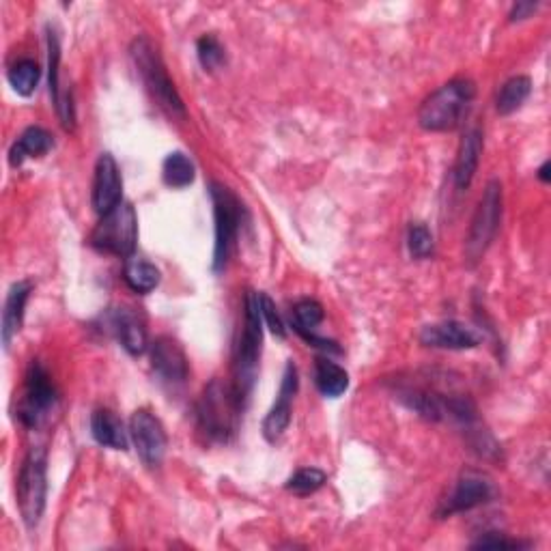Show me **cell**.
<instances>
[{
    "label": "cell",
    "mask_w": 551,
    "mask_h": 551,
    "mask_svg": "<svg viewBox=\"0 0 551 551\" xmlns=\"http://www.w3.org/2000/svg\"><path fill=\"white\" fill-rule=\"evenodd\" d=\"M323 321V306L315 300H302L293 308V326L300 334L313 332Z\"/></svg>",
    "instance_id": "27"
},
{
    "label": "cell",
    "mask_w": 551,
    "mask_h": 551,
    "mask_svg": "<svg viewBox=\"0 0 551 551\" xmlns=\"http://www.w3.org/2000/svg\"><path fill=\"white\" fill-rule=\"evenodd\" d=\"M123 194V179L117 166V160L110 153H102L95 164V179H93V209L104 216L110 209H115L121 203Z\"/></svg>",
    "instance_id": "13"
},
{
    "label": "cell",
    "mask_w": 551,
    "mask_h": 551,
    "mask_svg": "<svg viewBox=\"0 0 551 551\" xmlns=\"http://www.w3.org/2000/svg\"><path fill=\"white\" fill-rule=\"evenodd\" d=\"M59 63H61V41L56 31H48V65H50V95L54 106L63 100L59 87Z\"/></svg>",
    "instance_id": "29"
},
{
    "label": "cell",
    "mask_w": 551,
    "mask_h": 551,
    "mask_svg": "<svg viewBox=\"0 0 551 551\" xmlns=\"http://www.w3.org/2000/svg\"><path fill=\"white\" fill-rule=\"evenodd\" d=\"M420 343L433 349H474L480 345V334L461 321H442L422 330Z\"/></svg>",
    "instance_id": "15"
},
{
    "label": "cell",
    "mask_w": 551,
    "mask_h": 551,
    "mask_svg": "<svg viewBox=\"0 0 551 551\" xmlns=\"http://www.w3.org/2000/svg\"><path fill=\"white\" fill-rule=\"evenodd\" d=\"M493 498H496V485H493V480L483 472L468 470L459 476L457 485L452 489L450 498L444 502L440 515L472 511V508L483 506Z\"/></svg>",
    "instance_id": "11"
},
{
    "label": "cell",
    "mask_w": 551,
    "mask_h": 551,
    "mask_svg": "<svg viewBox=\"0 0 551 551\" xmlns=\"http://www.w3.org/2000/svg\"><path fill=\"white\" fill-rule=\"evenodd\" d=\"M130 433L138 457L143 459L147 468H158V465H162L168 444L162 422L151 412H147V409H138L130 420Z\"/></svg>",
    "instance_id": "10"
},
{
    "label": "cell",
    "mask_w": 551,
    "mask_h": 551,
    "mask_svg": "<svg viewBox=\"0 0 551 551\" xmlns=\"http://www.w3.org/2000/svg\"><path fill=\"white\" fill-rule=\"evenodd\" d=\"M123 278L127 282V287L136 293H151L155 287L160 285V270L149 261L140 259V257H127L125 261V270Z\"/></svg>",
    "instance_id": "22"
},
{
    "label": "cell",
    "mask_w": 551,
    "mask_h": 551,
    "mask_svg": "<svg viewBox=\"0 0 551 551\" xmlns=\"http://www.w3.org/2000/svg\"><path fill=\"white\" fill-rule=\"evenodd\" d=\"M502 222V183L493 179L487 183L483 199L478 203L476 214L472 218V226L468 239H465V257L468 263L474 265L485 257L487 248L498 235Z\"/></svg>",
    "instance_id": "8"
},
{
    "label": "cell",
    "mask_w": 551,
    "mask_h": 551,
    "mask_svg": "<svg viewBox=\"0 0 551 551\" xmlns=\"http://www.w3.org/2000/svg\"><path fill=\"white\" fill-rule=\"evenodd\" d=\"M534 11H536V5H534V3H528V0H524V3H517V5L513 7V11H511V20H513V22H515V20H526V18L532 16Z\"/></svg>",
    "instance_id": "33"
},
{
    "label": "cell",
    "mask_w": 551,
    "mask_h": 551,
    "mask_svg": "<svg viewBox=\"0 0 551 551\" xmlns=\"http://www.w3.org/2000/svg\"><path fill=\"white\" fill-rule=\"evenodd\" d=\"M211 203H214L216 216V246H214V272H222L226 263L231 259V252L235 248L239 229L244 224V205L239 203L237 196L214 181L209 186Z\"/></svg>",
    "instance_id": "6"
},
{
    "label": "cell",
    "mask_w": 551,
    "mask_h": 551,
    "mask_svg": "<svg viewBox=\"0 0 551 551\" xmlns=\"http://www.w3.org/2000/svg\"><path fill=\"white\" fill-rule=\"evenodd\" d=\"M91 433L97 444H102L112 450L127 448V431L123 427L121 418L110 412V409H97L91 416Z\"/></svg>",
    "instance_id": "20"
},
{
    "label": "cell",
    "mask_w": 551,
    "mask_h": 551,
    "mask_svg": "<svg viewBox=\"0 0 551 551\" xmlns=\"http://www.w3.org/2000/svg\"><path fill=\"white\" fill-rule=\"evenodd\" d=\"M328 474L319 470V468H302L295 472L289 480H287V491H291L293 496H310V493L319 491L323 485H326Z\"/></svg>",
    "instance_id": "26"
},
{
    "label": "cell",
    "mask_w": 551,
    "mask_h": 551,
    "mask_svg": "<svg viewBox=\"0 0 551 551\" xmlns=\"http://www.w3.org/2000/svg\"><path fill=\"white\" fill-rule=\"evenodd\" d=\"M539 177H541V181H549V162H545L543 166H541V171H539Z\"/></svg>",
    "instance_id": "34"
},
{
    "label": "cell",
    "mask_w": 551,
    "mask_h": 551,
    "mask_svg": "<svg viewBox=\"0 0 551 551\" xmlns=\"http://www.w3.org/2000/svg\"><path fill=\"white\" fill-rule=\"evenodd\" d=\"M196 52H199V61L205 67V72H216L226 63L224 48L214 35H203L196 44Z\"/></svg>",
    "instance_id": "28"
},
{
    "label": "cell",
    "mask_w": 551,
    "mask_h": 551,
    "mask_svg": "<svg viewBox=\"0 0 551 551\" xmlns=\"http://www.w3.org/2000/svg\"><path fill=\"white\" fill-rule=\"evenodd\" d=\"M244 405L246 403L237 397L233 384H224L220 379L211 381L196 407V425L205 440L216 444L231 442L242 420Z\"/></svg>",
    "instance_id": "1"
},
{
    "label": "cell",
    "mask_w": 551,
    "mask_h": 551,
    "mask_svg": "<svg viewBox=\"0 0 551 551\" xmlns=\"http://www.w3.org/2000/svg\"><path fill=\"white\" fill-rule=\"evenodd\" d=\"M532 91V82L528 76H515L508 82H504V87L498 93L496 108L500 115H513L515 110L524 106V102L530 97Z\"/></svg>",
    "instance_id": "23"
},
{
    "label": "cell",
    "mask_w": 551,
    "mask_h": 551,
    "mask_svg": "<svg viewBox=\"0 0 551 551\" xmlns=\"http://www.w3.org/2000/svg\"><path fill=\"white\" fill-rule=\"evenodd\" d=\"M39 76H41L39 65L31 59H24L9 69V84L18 95L28 97L37 89Z\"/></svg>",
    "instance_id": "25"
},
{
    "label": "cell",
    "mask_w": 551,
    "mask_h": 551,
    "mask_svg": "<svg viewBox=\"0 0 551 551\" xmlns=\"http://www.w3.org/2000/svg\"><path fill=\"white\" fill-rule=\"evenodd\" d=\"M138 242V218L130 203H119L102 216L91 233V244L100 252L132 257Z\"/></svg>",
    "instance_id": "7"
},
{
    "label": "cell",
    "mask_w": 551,
    "mask_h": 551,
    "mask_svg": "<svg viewBox=\"0 0 551 551\" xmlns=\"http://www.w3.org/2000/svg\"><path fill=\"white\" fill-rule=\"evenodd\" d=\"M56 403H59V392L54 388V381L50 379L44 366L33 360L26 371L18 418L22 420L24 427H39L50 416Z\"/></svg>",
    "instance_id": "9"
},
{
    "label": "cell",
    "mask_w": 551,
    "mask_h": 551,
    "mask_svg": "<svg viewBox=\"0 0 551 551\" xmlns=\"http://www.w3.org/2000/svg\"><path fill=\"white\" fill-rule=\"evenodd\" d=\"M263 347V315L259 304V293H248L244 302V328L239 334L233 358V388L237 397L244 403L257 384L259 377V360Z\"/></svg>",
    "instance_id": "2"
},
{
    "label": "cell",
    "mask_w": 551,
    "mask_h": 551,
    "mask_svg": "<svg viewBox=\"0 0 551 551\" xmlns=\"http://www.w3.org/2000/svg\"><path fill=\"white\" fill-rule=\"evenodd\" d=\"M476 87L472 80L457 78L431 93L418 110V123L427 132H450L468 115Z\"/></svg>",
    "instance_id": "3"
},
{
    "label": "cell",
    "mask_w": 551,
    "mask_h": 551,
    "mask_svg": "<svg viewBox=\"0 0 551 551\" xmlns=\"http://www.w3.org/2000/svg\"><path fill=\"white\" fill-rule=\"evenodd\" d=\"M33 285L28 280H20L16 285H11L5 308H3V323H0V336H3L5 349L11 347V341L18 336L22 321H24V308L28 302V295H31Z\"/></svg>",
    "instance_id": "18"
},
{
    "label": "cell",
    "mask_w": 551,
    "mask_h": 551,
    "mask_svg": "<svg viewBox=\"0 0 551 551\" xmlns=\"http://www.w3.org/2000/svg\"><path fill=\"white\" fill-rule=\"evenodd\" d=\"M18 508L26 528H35L46 511L48 457L44 448H31L18 474Z\"/></svg>",
    "instance_id": "5"
},
{
    "label": "cell",
    "mask_w": 551,
    "mask_h": 551,
    "mask_svg": "<svg viewBox=\"0 0 551 551\" xmlns=\"http://www.w3.org/2000/svg\"><path fill=\"white\" fill-rule=\"evenodd\" d=\"M151 369L166 386H183L190 375L188 358L171 336H160L151 345Z\"/></svg>",
    "instance_id": "12"
},
{
    "label": "cell",
    "mask_w": 551,
    "mask_h": 551,
    "mask_svg": "<svg viewBox=\"0 0 551 551\" xmlns=\"http://www.w3.org/2000/svg\"><path fill=\"white\" fill-rule=\"evenodd\" d=\"M315 384L323 397L338 399L349 388V375L332 360H317L315 364Z\"/></svg>",
    "instance_id": "21"
},
{
    "label": "cell",
    "mask_w": 551,
    "mask_h": 551,
    "mask_svg": "<svg viewBox=\"0 0 551 551\" xmlns=\"http://www.w3.org/2000/svg\"><path fill=\"white\" fill-rule=\"evenodd\" d=\"M112 330H115L117 338L125 351H130L132 356H143L149 347L147 341V328L145 321L140 319V315L132 308H117L110 317Z\"/></svg>",
    "instance_id": "16"
},
{
    "label": "cell",
    "mask_w": 551,
    "mask_h": 551,
    "mask_svg": "<svg viewBox=\"0 0 551 551\" xmlns=\"http://www.w3.org/2000/svg\"><path fill=\"white\" fill-rule=\"evenodd\" d=\"M480 153H483V132L478 127H472L463 134L457 162H455V186L457 190H468L478 171Z\"/></svg>",
    "instance_id": "17"
},
{
    "label": "cell",
    "mask_w": 551,
    "mask_h": 551,
    "mask_svg": "<svg viewBox=\"0 0 551 551\" xmlns=\"http://www.w3.org/2000/svg\"><path fill=\"white\" fill-rule=\"evenodd\" d=\"M130 52L138 74L143 78L145 87L149 89L153 100L158 102L160 108H164L171 117L186 119L188 115L186 104H183L179 91L175 89V82L171 80V76H168L166 65L153 41L149 37H138L134 39Z\"/></svg>",
    "instance_id": "4"
},
{
    "label": "cell",
    "mask_w": 551,
    "mask_h": 551,
    "mask_svg": "<svg viewBox=\"0 0 551 551\" xmlns=\"http://www.w3.org/2000/svg\"><path fill=\"white\" fill-rule=\"evenodd\" d=\"M295 392H298V369H295L293 362H289L285 369V377H282L278 399L270 409V414L263 420V435L267 442H278L289 429Z\"/></svg>",
    "instance_id": "14"
},
{
    "label": "cell",
    "mask_w": 551,
    "mask_h": 551,
    "mask_svg": "<svg viewBox=\"0 0 551 551\" xmlns=\"http://www.w3.org/2000/svg\"><path fill=\"white\" fill-rule=\"evenodd\" d=\"M472 547L474 549H519V547H526V543L504 539V536H498V534H487L480 541H476Z\"/></svg>",
    "instance_id": "32"
},
{
    "label": "cell",
    "mask_w": 551,
    "mask_h": 551,
    "mask_svg": "<svg viewBox=\"0 0 551 551\" xmlns=\"http://www.w3.org/2000/svg\"><path fill=\"white\" fill-rule=\"evenodd\" d=\"M162 175H164L166 186H171V188H175V190H181V188H188L190 183L194 181V177H196V168H194L192 160L188 158L186 153L175 151V153H171V155H168V158L164 160Z\"/></svg>",
    "instance_id": "24"
},
{
    "label": "cell",
    "mask_w": 551,
    "mask_h": 551,
    "mask_svg": "<svg viewBox=\"0 0 551 551\" xmlns=\"http://www.w3.org/2000/svg\"><path fill=\"white\" fill-rule=\"evenodd\" d=\"M259 304H261V315H263V321L267 323V328L272 330L274 336L285 338V336H287L285 323H282V319H280V315H278V310H276L274 302L270 300V295L259 293Z\"/></svg>",
    "instance_id": "31"
},
{
    "label": "cell",
    "mask_w": 551,
    "mask_h": 551,
    "mask_svg": "<svg viewBox=\"0 0 551 551\" xmlns=\"http://www.w3.org/2000/svg\"><path fill=\"white\" fill-rule=\"evenodd\" d=\"M407 246L414 259H429L433 254V235L425 224H414L407 235Z\"/></svg>",
    "instance_id": "30"
},
{
    "label": "cell",
    "mask_w": 551,
    "mask_h": 551,
    "mask_svg": "<svg viewBox=\"0 0 551 551\" xmlns=\"http://www.w3.org/2000/svg\"><path fill=\"white\" fill-rule=\"evenodd\" d=\"M54 147L52 134L44 127H28V130L22 132V136L13 143L9 151V164L13 168H18L24 164L26 158H41Z\"/></svg>",
    "instance_id": "19"
}]
</instances>
